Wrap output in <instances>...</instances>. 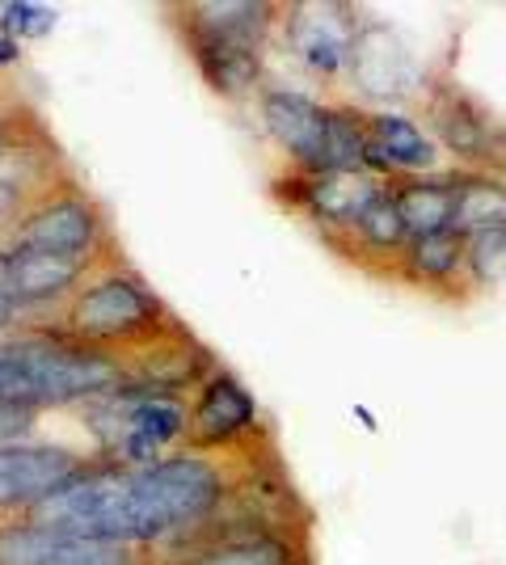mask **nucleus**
Returning <instances> with one entry per match:
<instances>
[{
	"label": "nucleus",
	"mask_w": 506,
	"mask_h": 565,
	"mask_svg": "<svg viewBox=\"0 0 506 565\" xmlns=\"http://www.w3.org/2000/svg\"><path fill=\"white\" fill-rule=\"evenodd\" d=\"M397 279L427 287V291L456 287V279L469 282V236L448 228V233L410 241L406 254H401V266H397Z\"/></svg>",
	"instance_id": "6ab92c4d"
},
{
	"label": "nucleus",
	"mask_w": 506,
	"mask_h": 565,
	"mask_svg": "<svg viewBox=\"0 0 506 565\" xmlns=\"http://www.w3.org/2000/svg\"><path fill=\"white\" fill-rule=\"evenodd\" d=\"M94 460L51 444H0V515H25Z\"/></svg>",
	"instance_id": "0eeeda50"
},
{
	"label": "nucleus",
	"mask_w": 506,
	"mask_h": 565,
	"mask_svg": "<svg viewBox=\"0 0 506 565\" xmlns=\"http://www.w3.org/2000/svg\"><path fill=\"white\" fill-rule=\"evenodd\" d=\"M254 426H258V401L249 397V388L228 372H212V380L198 384V397L186 414V451L233 448Z\"/></svg>",
	"instance_id": "1a4fd4ad"
},
{
	"label": "nucleus",
	"mask_w": 506,
	"mask_h": 565,
	"mask_svg": "<svg viewBox=\"0 0 506 565\" xmlns=\"http://www.w3.org/2000/svg\"><path fill=\"white\" fill-rule=\"evenodd\" d=\"M443 148L431 136V127L413 122L401 110H372L367 115V173L376 178H418L439 173Z\"/></svg>",
	"instance_id": "9b49d317"
},
{
	"label": "nucleus",
	"mask_w": 506,
	"mask_h": 565,
	"mask_svg": "<svg viewBox=\"0 0 506 565\" xmlns=\"http://www.w3.org/2000/svg\"><path fill=\"white\" fill-rule=\"evenodd\" d=\"M18 60H22V43L9 39V34H0V68H9V64H18Z\"/></svg>",
	"instance_id": "cd10ccee"
},
{
	"label": "nucleus",
	"mask_w": 506,
	"mask_h": 565,
	"mask_svg": "<svg viewBox=\"0 0 506 565\" xmlns=\"http://www.w3.org/2000/svg\"><path fill=\"white\" fill-rule=\"evenodd\" d=\"M427 118H431V136L448 157H456V169H482L485 148L494 140L498 122L485 115L477 97H469L460 85H434L427 89Z\"/></svg>",
	"instance_id": "4468645a"
},
{
	"label": "nucleus",
	"mask_w": 506,
	"mask_h": 565,
	"mask_svg": "<svg viewBox=\"0 0 506 565\" xmlns=\"http://www.w3.org/2000/svg\"><path fill=\"white\" fill-rule=\"evenodd\" d=\"M456 182L460 169H439V173H418V178H392V203L410 228V241L434 236L452 228L456 215Z\"/></svg>",
	"instance_id": "f3484780"
},
{
	"label": "nucleus",
	"mask_w": 506,
	"mask_h": 565,
	"mask_svg": "<svg viewBox=\"0 0 506 565\" xmlns=\"http://www.w3.org/2000/svg\"><path fill=\"white\" fill-rule=\"evenodd\" d=\"M506 282V228L469 236V287H503Z\"/></svg>",
	"instance_id": "4be33fe9"
},
{
	"label": "nucleus",
	"mask_w": 506,
	"mask_h": 565,
	"mask_svg": "<svg viewBox=\"0 0 506 565\" xmlns=\"http://www.w3.org/2000/svg\"><path fill=\"white\" fill-rule=\"evenodd\" d=\"M51 25H55V9L47 4H34V0H9L4 9H0V34H9V39H43L51 34Z\"/></svg>",
	"instance_id": "5701e85b"
},
{
	"label": "nucleus",
	"mask_w": 506,
	"mask_h": 565,
	"mask_svg": "<svg viewBox=\"0 0 506 565\" xmlns=\"http://www.w3.org/2000/svg\"><path fill=\"white\" fill-rule=\"evenodd\" d=\"M288 47L316 76H337L351 64V43L359 34V18L346 4H295L283 18Z\"/></svg>",
	"instance_id": "9d476101"
},
{
	"label": "nucleus",
	"mask_w": 506,
	"mask_h": 565,
	"mask_svg": "<svg viewBox=\"0 0 506 565\" xmlns=\"http://www.w3.org/2000/svg\"><path fill=\"white\" fill-rule=\"evenodd\" d=\"M177 565H309V548L283 527H237L194 544Z\"/></svg>",
	"instance_id": "dca6fc26"
},
{
	"label": "nucleus",
	"mask_w": 506,
	"mask_h": 565,
	"mask_svg": "<svg viewBox=\"0 0 506 565\" xmlns=\"http://www.w3.org/2000/svg\"><path fill=\"white\" fill-rule=\"evenodd\" d=\"M30 430H34V409L4 405V401H0V444H18Z\"/></svg>",
	"instance_id": "393cba45"
},
{
	"label": "nucleus",
	"mask_w": 506,
	"mask_h": 565,
	"mask_svg": "<svg viewBox=\"0 0 506 565\" xmlns=\"http://www.w3.org/2000/svg\"><path fill=\"white\" fill-rule=\"evenodd\" d=\"M346 72H351L359 97H367V102H388L392 106V102L422 97V68L388 22H359Z\"/></svg>",
	"instance_id": "20e7f679"
},
{
	"label": "nucleus",
	"mask_w": 506,
	"mask_h": 565,
	"mask_svg": "<svg viewBox=\"0 0 506 565\" xmlns=\"http://www.w3.org/2000/svg\"><path fill=\"white\" fill-rule=\"evenodd\" d=\"M452 228H456L460 236L503 233L506 228V178L485 173V169H460Z\"/></svg>",
	"instance_id": "412c9836"
},
{
	"label": "nucleus",
	"mask_w": 506,
	"mask_h": 565,
	"mask_svg": "<svg viewBox=\"0 0 506 565\" xmlns=\"http://www.w3.org/2000/svg\"><path fill=\"white\" fill-rule=\"evenodd\" d=\"M334 245L337 249H346V258L392 262V275H397L401 254H406V245H410V228H406V220H401L397 203H392V190H385V194L359 215V224H355L351 233L334 236Z\"/></svg>",
	"instance_id": "aec40b11"
},
{
	"label": "nucleus",
	"mask_w": 506,
	"mask_h": 565,
	"mask_svg": "<svg viewBox=\"0 0 506 565\" xmlns=\"http://www.w3.org/2000/svg\"><path fill=\"white\" fill-rule=\"evenodd\" d=\"M97 258H64V254H43V249H22L9 245L0 254V282L22 308H43L55 300H73L80 282L94 275Z\"/></svg>",
	"instance_id": "f8f14e48"
},
{
	"label": "nucleus",
	"mask_w": 506,
	"mask_h": 565,
	"mask_svg": "<svg viewBox=\"0 0 506 565\" xmlns=\"http://www.w3.org/2000/svg\"><path fill=\"white\" fill-rule=\"evenodd\" d=\"M9 354L25 372L39 409H64V405H94L131 388V376L119 354L80 347L64 333H25L4 342Z\"/></svg>",
	"instance_id": "f03ea898"
},
{
	"label": "nucleus",
	"mask_w": 506,
	"mask_h": 565,
	"mask_svg": "<svg viewBox=\"0 0 506 565\" xmlns=\"http://www.w3.org/2000/svg\"><path fill=\"white\" fill-rule=\"evenodd\" d=\"M177 25L182 30H198L224 43H241V47L266 51L270 30L279 25V4H262V0H203V4H177Z\"/></svg>",
	"instance_id": "2eb2a0df"
},
{
	"label": "nucleus",
	"mask_w": 506,
	"mask_h": 565,
	"mask_svg": "<svg viewBox=\"0 0 506 565\" xmlns=\"http://www.w3.org/2000/svg\"><path fill=\"white\" fill-rule=\"evenodd\" d=\"M122 367L136 388L157 393V397H177L182 388H194L203 380H212V354L194 342L191 333L177 330L148 342L140 351L122 354Z\"/></svg>",
	"instance_id": "ddd939ff"
},
{
	"label": "nucleus",
	"mask_w": 506,
	"mask_h": 565,
	"mask_svg": "<svg viewBox=\"0 0 506 565\" xmlns=\"http://www.w3.org/2000/svg\"><path fill=\"white\" fill-rule=\"evenodd\" d=\"M101 241H106V220H101V207L85 190L39 194V203L25 212L18 233L9 236V245L64 254V258H97Z\"/></svg>",
	"instance_id": "7ed1b4c3"
},
{
	"label": "nucleus",
	"mask_w": 506,
	"mask_h": 565,
	"mask_svg": "<svg viewBox=\"0 0 506 565\" xmlns=\"http://www.w3.org/2000/svg\"><path fill=\"white\" fill-rule=\"evenodd\" d=\"M258 118L266 136L288 152L295 173H321L325 169V131H330V106L316 97L288 89V85H266L258 89Z\"/></svg>",
	"instance_id": "423d86ee"
},
{
	"label": "nucleus",
	"mask_w": 506,
	"mask_h": 565,
	"mask_svg": "<svg viewBox=\"0 0 506 565\" xmlns=\"http://www.w3.org/2000/svg\"><path fill=\"white\" fill-rule=\"evenodd\" d=\"M34 203H25V190L22 182H13V178H0V233H18V224L25 220Z\"/></svg>",
	"instance_id": "b1692460"
},
{
	"label": "nucleus",
	"mask_w": 506,
	"mask_h": 565,
	"mask_svg": "<svg viewBox=\"0 0 506 565\" xmlns=\"http://www.w3.org/2000/svg\"><path fill=\"white\" fill-rule=\"evenodd\" d=\"M173 330H177V321L152 296V287H144L140 275H131L122 266L94 270L60 312L64 338H73L80 347H94V351L119 354V359Z\"/></svg>",
	"instance_id": "f257e3e1"
},
{
	"label": "nucleus",
	"mask_w": 506,
	"mask_h": 565,
	"mask_svg": "<svg viewBox=\"0 0 506 565\" xmlns=\"http://www.w3.org/2000/svg\"><path fill=\"white\" fill-rule=\"evenodd\" d=\"M291 186H295V194H291L295 207L325 233V241H334L359 224V215L385 194L388 182L367 173V169H325V173H295L291 169Z\"/></svg>",
	"instance_id": "39448f33"
},
{
	"label": "nucleus",
	"mask_w": 506,
	"mask_h": 565,
	"mask_svg": "<svg viewBox=\"0 0 506 565\" xmlns=\"http://www.w3.org/2000/svg\"><path fill=\"white\" fill-rule=\"evenodd\" d=\"M482 169H485V173H498V178H506V127H498V131H494V140H489V148H485Z\"/></svg>",
	"instance_id": "a878e982"
},
{
	"label": "nucleus",
	"mask_w": 506,
	"mask_h": 565,
	"mask_svg": "<svg viewBox=\"0 0 506 565\" xmlns=\"http://www.w3.org/2000/svg\"><path fill=\"white\" fill-rule=\"evenodd\" d=\"M22 312H25V308L18 305L13 296H9V287L0 282V330H9V326H18V317H22Z\"/></svg>",
	"instance_id": "bb28decb"
},
{
	"label": "nucleus",
	"mask_w": 506,
	"mask_h": 565,
	"mask_svg": "<svg viewBox=\"0 0 506 565\" xmlns=\"http://www.w3.org/2000/svg\"><path fill=\"white\" fill-rule=\"evenodd\" d=\"M182 39H186V51H191V60L203 72V81L219 97L254 94L262 85V51L241 47V43H224V39L198 34V30H182Z\"/></svg>",
	"instance_id": "a211bd4d"
},
{
	"label": "nucleus",
	"mask_w": 506,
	"mask_h": 565,
	"mask_svg": "<svg viewBox=\"0 0 506 565\" xmlns=\"http://www.w3.org/2000/svg\"><path fill=\"white\" fill-rule=\"evenodd\" d=\"M0 565H148L131 544L80 541L30 519L0 523Z\"/></svg>",
	"instance_id": "6e6552de"
},
{
	"label": "nucleus",
	"mask_w": 506,
	"mask_h": 565,
	"mask_svg": "<svg viewBox=\"0 0 506 565\" xmlns=\"http://www.w3.org/2000/svg\"><path fill=\"white\" fill-rule=\"evenodd\" d=\"M4 152H9V127L0 122V157H4Z\"/></svg>",
	"instance_id": "c85d7f7f"
}]
</instances>
